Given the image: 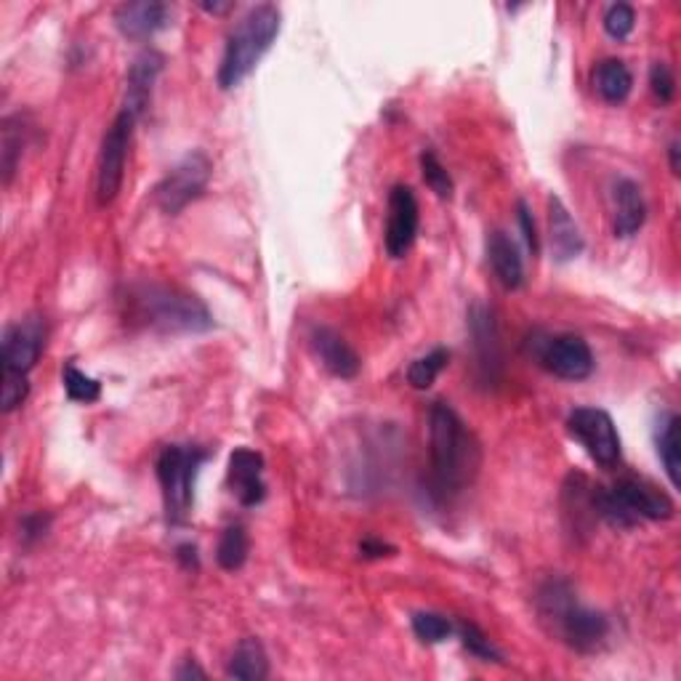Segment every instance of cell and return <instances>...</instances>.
Segmentation results:
<instances>
[{
    "mask_svg": "<svg viewBox=\"0 0 681 681\" xmlns=\"http://www.w3.org/2000/svg\"><path fill=\"white\" fill-rule=\"evenodd\" d=\"M311 349H315L317 360L322 362L328 373H333L336 379H354L360 373L362 360L354 352L352 343L343 339L341 333H336L333 328H315L311 330Z\"/></svg>",
    "mask_w": 681,
    "mask_h": 681,
    "instance_id": "2e32d148",
    "label": "cell"
},
{
    "mask_svg": "<svg viewBox=\"0 0 681 681\" xmlns=\"http://www.w3.org/2000/svg\"><path fill=\"white\" fill-rule=\"evenodd\" d=\"M488 262L492 272H496L498 283L506 290H519L524 283V262L519 256L517 243L506 232H492L488 237Z\"/></svg>",
    "mask_w": 681,
    "mask_h": 681,
    "instance_id": "ffe728a7",
    "label": "cell"
},
{
    "mask_svg": "<svg viewBox=\"0 0 681 681\" xmlns=\"http://www.w3.org/2000/svg\"><path fill=\"white\" fill-rule=\"evenodd\" d=\"M226 677L237 681H264L269 677V658L267 650L258 639H243L237 650L232 652L230 666H226Z\"/></svg>",
    "mask_w": 681,
    "mask_h": 681,
    "instance_id": "44dd1931",
    "label": "cell"
},
{
    "mask_svg": "<svg viewBox=\"0 0 681 681\" xmlns=\"http://www.w3.org/2000/svg\"><path fill=\"white\" fill-rule=\"evenodd\" d=\"M538 615L543 626L575 652L592 655L605 647L609 637V620L596 609L583 607L573 588L564 581H549L535 596Z\"/></svg>",
    "mask_w": 681,
    "mask_h": 681,
    "instance_id": "3957f363",
    "label": "cell"
},
{
    "mask_svg": "<svg viewBox=\"0 0 681 681\" xmlns=\"http://www.w3.org/2000/svg\"><path fill=\"white\" fill-rule=\"evenodd\" d=\"M458 634H460V641H464V647L469 650V655L485 660V663H503V652L492 645L488 634H485L479 626H475V623L464 620L458 626Z\"/></svg>",
    "mask_w": 681,
    "mask_h": 681,
    "instance_id": "4316f807",
    "label": "cell"
},
{
    "mask_svg": "<svg viewBox=\"0 0 681 681\" xmlns=\"http://www.w3.org/2000/svg\"><path fill=\"white\" fill-rule=\"evenodd\" d=\"M283 28L280 9L272 3H262L251 9L248 14L237 22V28L230 32L224 45L222 64H219V88L232 91L248 77L256 64L264 60V54L277 41Z\"/></svg>",
    "mask_w": 681,
    "mask_h": 681,
    "instance_id": "277c9868",
    "label": "cell"
},
{
    "mask_svg": "<svg viewBox=\"0 0 681 681\" xmlns=\"http://www.w3.org/2000/svg\"><path fill=\"white\" fill-rule=\"evenodd\" d=\"M0 168H3V184L9 187L11 179H14L19 160H22L24 152V141H28V126H24L22 115H11V118L3 120V128H0Z\"/></svg>",
    "mask_w": 681,
    "mask_h": 681,
    "instance_id": "cb8c5ba5",
    "label": "cell"
},
{
    "mask_svg": "<svg viewBox=\"0 0 681 681\" xmlns=\"http://www.w3.org/2000/svg\"><path fill=\"white\" fill-rule=\"evenodd\" d=\"M64 381V392H67L70 400L83 402V405H91V402H96L102 397V384L96 379H91L83 371H77V368L70 362L67 368H64L62 373Z\"/></svg>",
    "mask_w": 681,
    "mask_h": 681,
    "instance_id": "83f0119b",
    "label": "cell"
},
{
    "mask_svg": "<svg viewBox=\"0 0 681 681\" xmlns=\"http://www.w3.org/2000/svg\"><path fill=\"white\" fill-rule=\"evenodd\" d=\"M594 514L605 519L613 528L628 530L639 524L641 519L650 522H666L677 514V503L671 501L666 490L652 485L650 479L626 477L615 482L613 488H594Z\"/></svg>",
    "mask_w": 681,
    "mask_h": 681,
    "instance_id": "5b68a950",
    "label": "cell"
},
{
    "mask_svg": "<svg viewBox=\"0 0 681 681\" xmlns=\"http://www.w3.org/2000/svg\"><path fill=\"white\" fill-rule=\"evenodd\" d=\"M177 556L181 562H184V567H194L198 570V549L190 546V543H184V546L177 549Z\"/></svg>",
    "mask_w": 681,
    "mask_h": 681,
    "instance_id": "74e56055",
    "label": "cell"
},
{
    "mask_svg": "<svg viewBox=\"0 0 681 681\" xmlns=\"http://www.w3.org/2000/svg\"><path fill=\"white\" fill-rule=\"evenodd\" d=\"M213 166L205 152L194 149V152L184 155L171 171L160 179L155 187V203L166 216H179L187 205L194 203L200 194L205 192L208 181H211Z\"/></svg>",
    "mask_w": 681,
    "mask_h": 681,
    "instance_id": "52a82bcc",
    "label": "cell"
},
{
    "mask_svg": "<svg viewBox=\"0 0 681 681\" xmlns=\"http://www.w3.org/2000/svg\"><path fill=\"white\" fill-rule=\"evenodd\" d=\"M447 362H450V352L447 349H434L426 357H418L411 368H407V384L413 389H429L434 381L439 379V373L445 371Z\"/></svg>",
    "mask_w": 681,
    "mask_h": 681,
    "instance_id": "484cf974",
    "label": "cell"
},
{
    "mask_svg": "<svg viewBox=\"0 0 681 681\" xmlns=\"http://www.w3.org/2000/svg\"><path fill=\"white\" fill-rule=\"evenodd\" d=\"M594 91L607 104H623L631 96L634 75L620 60H605L594 67Z\"/></svg>",
    "mask_w": 681,
    "mask_h": 681,
    "instance_id": "7402d4cb",
    "label": "cell"
},
{
    "mask_svg": "<svg viewBox=\"0 0 681 681\" xmlns=\"http://www.w3.org/2000/svg\"><path fill=\"white\" fill-rule=\"evenodd\" d=\"M360 554L365 556V560H381V556H392L394 549L389 546V543L375 541V538H368V541L360 543Z\"/></svg>",
    "mask_w": 681,
    "mask_h": 681,
    "instance_id": "d590c367",
    "label": "cell"
},
{
    "mask_svg": "<svg viewBox=\"0 0 681 681\" xmlns=\"http://www.w3.org/2000/svg\"><path fill=\"white\" fill-rule=\"evenodd\" d=\"M128 317L160 333H205L213 328L211 309L198 296L173 285L145 283L126 296Z\"/></svg>",
    "mask_w": 681,
    "mask_h": 681,
    "instance_id": "7a4b0ae2",
    "label": "cell"
},
{
    "mask_svg": "<svg viewBox=\"0 0 681 681\" xmlns=\"http://www.w3.org/2000/svg\"><path fill=\"white\" fill-rule=\"evenodd\" d=\"M615 235L634 237L647 222V203L641 187L631 179L615 181Z\"/></svg>",
    "mask_w": 681,
    "mask_h": 681,
    "instance_id": "d6986e66",
    "label": "cell"
},
{
    "mask_svg": "<svg viewBox=\"0 0 681 681\" xmlns=\"http://www.w3.org/2000/svg\"><path fill=\"white\" fill-rule=\"evenodd\" d=\"M679 152H681V149H679V141L673 139V141H671V147H668V158H671V171H673V177H679V173H681Z\"/></svg>",
    "mask_w": 681,
    "mask_h": 681,
    "instance_id": "f35d334b",
    "label": "cell"
},
{
    "mask_svg": "<svg viewBox=\"0 0 681 681\" xmlns=\"http://www.w3.org/2000/svg\"><path fill=\"white\" fill-rule=\"evenodd\" d=\"M43 343L45 328L38 317H30V320L6 328L3 343H0V368L28 375L43 352Z\"/></svg>",
    "mask_w": 681,
    "mask_h": 681,
    "instance_id": "7c38bea8",
    "label": "cell"
},
{
    "mask_svg": "<svg viewBox=\"0 0 681 681\" xmlns=\"http://www.w3.org/2000/svg\"><path fill=\"white\" fill-rule=\"evenodd\" d=\"M168 24V6L160 0H136L115 9V28L131 41H147Z\"/></svg>",
    "mask_w": 681,
    "mask_h": 681,
    "instance_id": "ac0fdd59",
    "label": "cell"
},
{
    "mask_svg": "<svg viewBox=\"0 0 681 681\" xmlns=\"http://www.w3.org/2000/svg\"><path fill=\"white\" fill-rule=\"evenodd\" d=\"M418 237V200L411 187L397 184L389 192L384 245L392 258H405Z\"/></svg>",
    "mask_w": 681,
    "mask_h": 681,
    "instance_id": "8fae6325",
    "label": "cell"
},
{
    "mask_svg": "<svg viewBox=\"0 0 681 681\" xmlns=\"http://www.w3.org/2000/svg\"><path fill=\"white\" fill-rule=\"evenodd\" d=\"M248 551L251 541L243 524H230V528L222 533V541H219L216 549L219 567L226 570V573H235V570H240L245 562H248Z\"/></svg>",
    "mask_w": 681,
    "mask_h": 681,
    "instance_id": "d4e9b609",
    "label": "cell"
},
{
    "mask_svg": "<svg viewBox=\"0 0 681 681\" xmlns=\"http://www.w3.org/2000/svg\"><path fill=\"white\" fill-rule=\"evenodd\" d=\"M200 9H205L208 14H224L232 9V3H200Z\"/></svg>",
    "mask_w": 681,
    "mask_h": 681,
    "instance_id": "ab89813d",
    "label": "cell"
},
{
    "mask_svg": "<svg viewBox=\"0 0 681 681\" xmlns=\"http://www.w3.org/2000/svg\"><path fill=\"white\" fill-rule=\"evenodd\" d=\"M230 488L232 496L243 506H258L267 498L264 485V458L262 453L237 447L230 456Z\"/></svg>",
    "mask_w": 681,
    "mask_h": 681,
    "instance_id": "5bb4252c",
    "label": "cell"
},
{
    "mask_svg": "<svg viewBox=\"0 0 681 681\" xmlns=\"http://www.w3.org/2000/svg\"><path fill=\"white\" fill-rule=\"evenodd\" d=\"M432 479L439 498L456 496L471 485L479 469V445L469 426L445 402H434L429 411Z\"/></svg>",
    "mask_w": 681,
    "mask_h": 681,
    "instance_id": "6da1fadb",
    "label": "cell"
},
{
    "mask_svg": "<svg viewBox=\"0 0 681 681\" xmlns=\"http://www.w3.org/2000/svg\"><path fill=\"white\" fill-rule=\"evenodd\" d=\"M30 394V381L24 373H0V411L11 413L17 407H22L28 402Z\"/></svg>",
    "mask_w": 681,
    "mask_h": 681,
    "instance_id": "4dcf8cb0",
    "label": "cell"
},
{
    "mask_svg": "<svg viewBox=\"0 0 681 681\" xmlns=\"http://www.w3.org/2000/svg\"><path fill=\"white\" fill-rule=\"evenodd\" d=\"M208 460V450L192 445H168L158 458V479L163 488L166 517L171 524H184L194 503V479Z\"/></svg>",
    "mask_w": 681,
    "mask_h": 681,
    "instance_id": "8992f818",
    "label": "cell"
},
{
    "mask_svg": "<svg viewBox=\"0 0 681 681\" xmlns=\"http://www.w3.org/2000/svg\"><path fill=\"white\" fill-rule=\"evenodd\" d=\"M136 118L131 113H123L113 120L102 139L99 168H96V200L99 205H109L123 190V179H126V160L128 149H131Z\"/></svg>",
    "mask_w": 681,
    "mask_h": 681,
    "instance_id": "ba28073f",
    "label": "cell"
},
{
    "mask_svg": "<svg viewBox=\"0 0 681 681\" xmlns=\"http://www.w3.org/2000/svg\"><path fill=\"white\" fill-rule=\"evenodd\" d=\"M655 445H658V456L663 460L666 475L671 479L673 488L681 485V443H679V415L666 413L658 421V432H655Z\"/></svg>",
    "mask_w": 681,
    "mask_h": 681,
    "instance_id": "603a6c76",
    "label": "cell"
},
{
    "mask_svg": "<svg viewBox=\"0 0 681 681\" xmlns=\"http://www.w3.org/2000/svg\"><path fill=\"white\" fill-rule=\"evenodd\" d=\"M602 24H605V32L609 38H615V41H626V38L634 32V28H637V11H634L628 3H613L605 11Z\"/></svg>",
    "mask_w": 681,
    "mask_h": 681,
    "instance_id": "1f68e13d",
    "label": "cell"
},
{
    "mask_svg": "<svg viewBox=\"0 0 681 681\" xmlns=\"http://www.w3.org/2000/svg\"><path fill=\"white\" fill-rule=\"evenodd\" d=\"M549 243L551 253H554V258L560 264L573 262V258H578L583 248H586L581 226L575 224L573 213L567 211V205H564L556 194L549 198Z\"/></svg>",
    "mask_w": 681,
    "mask_h": 681,
    "instance_id": "e0dca14e",
    "label": "cell"
},
{
    "mask_svg": "<svg viewBox=\"0 0 681 681\" xmlns=\"http://www.w3.org/2000/svg\"><path fill=\"white\" fill-rule=\"evenodd\" d=\"M469 328H471V339H475L479 375H482L485 384H496L503 368V352H501V330H498L492 309L479 307L477 304L469 315Z\"/></svg>",
    "mask_w": 681,
    "mask_h": 681,
    "instance_id": "4fadbf2b",
    "label": "cell"
},
{
    "mask_svg": "<svg viewBox=\"0 0 681 681\" xmlns=\"http://www.w3.org/2000/svg\"><path fill=\"white\" fill-rule=\"evenodd\" d=\"M166 60L158 54V51H141L136 56L131 70H128V81H126V104L123 109L131 113L136 120L147 113L149 102H152V91L155 83H158L160 73H163Z\"/></svg>",
    "mask_w": 681,
    "mask_h": 681,
    "instance_id": "9a60e30c",
    "label": "cell"
},
{
    "mask_svg": "<svg viewBox=\"0 0 681 681\" xmlns=\"http://www.w3.org/2000/svg\"><path fill=\"white\" fill-rule=\"evenodd\" d=\"M517 219H519V226H522V237L524 243H528V248L538 253L541 251V237H538V226H535V219L533 213H530V208L524 200H519L517 203Z\"/></svg>",
    "mask_w": 681,
    "mask_h": 681,
    "instance_id": "836d02e7",
    "label": "cell"
},
{
    "mask_svg": "<svg viewBox=\"0 0 681 681\" xmlns=\"http://www.w3.org/2000/svg\"><path fill=\"white\" fill-rule=\"evenodd\" d=\"M535 360L564 381H583L594 373V354L592 347L581 336L562 333L546 336L543 341H535Z\"/></svg>",
    "mask_w": 681,
    "mask_h": 681,
    "instance_id": "30bf717a",
    "label": "cell"
},
{
    "mask_svg": "<svg viewBox=\"0 0 681 681\" xmlns=\"http://www.w3.org/2000/svg\"><path fill=\"white\" fill-rule=\"evenodd\" d=\"M421 177H424L426 187H429V190L437 194V198H443V200L453 198L450 173H447L443 160H439L437 155L432 152V149H426V152L421 155Z\"/></svg>",
    "mask_w": 681,
    "mask_h": 681,
    "instance_id": "f546056e",
    "label": "cell"
},
{
    "mask_svg": "<svg viewBox=\"0 0 681 681\" xmlns=\"http://www.w3.org/2000/svg\"><path fill=\"white\" fill-rule=\"evenodd\" d=\"M650 86H652V94L658 96L660 104H671L673 102V96H677V77H673V70L668 67L666 62L652 64Z\"/></svg>",
    "mask_w": 681,
    "mask_h": 681,
    "instance_id": "d6a6232c",
    "label": "cell"
},
{
    "mask_svg": "<svg viewBox=\"0 0 681 681\" xmlns=\"http://www.w3.org/2000/svg\"><path fill=\"white\" fill-rule=\"evenodd\" d=\"M177 679H181V681H187V679H205V671L198 663H194V660H184V666H181L179 671H177Z\"/></svg>",
    "mask_w": 681,
    "mask_h": 681,
    "instance_id": "8d00e7d4",
    "label": "cell"
},
{
    "mask_svg": "<svg viewBox=\"0 0 681 681\" xmlns=\"http://www.w3.org/2000/svg\"><path fill=\"white\" fill-rule=\"evenodd\" d=\"M45 530H49V517H43V514L24 517V522H22V541L24 543L41 541V538L45 535Z\"/></svg>",
    "mask_w": 681,
    "mask_h": 681,
    "instance_id": "e575fe53",
    "label": "cell"
},
{
    "mask_svg": "<svg viewBox=\"0 0 681 681\" xmlns=\"http://www.w3.org/2000/svg\"><path fill=\"white\" fill-rule=\"evenodd\" d=\"M413 634L424 645H443L445 639L453 637V623L439 613H415Z\"/></svg>",
    "mask_w": 681,
    "mask_h": 681,
    "instance_id": "f1b7e54d",
    "label": "cell"
},
{
    "mask_svg": "<svg viewBox=\"0 0 681 681\" xmlns=\"http://www.w3.org/2000/svg\"><path fill=\"white\" fill-rule=\"evenodd\" d=\"M570 437L578 443L594 464L613 469L620 464V434L613 415L602 407H578L567 418Z\"/></svg>",
    "mask_w": 681,
    "mask_h": 681,
    "instance_id": "9c48e42d",
    "label": "cell"
}]
</instances>
